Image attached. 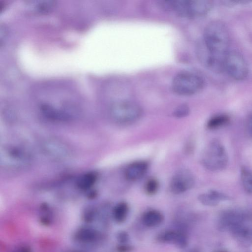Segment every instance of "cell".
<instances>
[{
	"instance_id": "1",
	"label": "cell",
	"mask_w": 252,
	"mask_h": 252,
	"mask_svg": "<svg viewBox=\"0 0 252 252\" xmlns=\"http://www.w3.org/2000/svg\"><path fill=\"white\" fill-rule=\"evenodd\" d=\"M230 35L226 26L215 20L209 23L204 32L203 52L199 56L204 64L216 72L224 71V62L229 52Z\"/></svg>"
},
{
	"instance_id": "32",
	"label": "cell",
	"mask_w": 252,
	"mask_h": 252,
	"mask_svg": "<svg viewBox=\"0 0 252 252\" xmlns=\"http://www.w3.org/2000/svg\"></svg>"
},
{
	"instance_id": "2",
	"label": "cell",
	"mask_w": 252,
	"mask_h": 252,
	"mask_svg": "<svg viewBox=\"0 0 252 252\" xmlns=\"http://www.w3.org/2000/svg\"><path fill=\"white\" fill-rule=\"evenodd\" d=\"M32 160V156L30 152L19 146L6 145L0 149V166L5 169H25L31 164Z\"/></svg>"
},
{
	"instance_id": "15",
	"label": "cell",
	"mask_w": 252,
	"mask_h": 252,
	"mask_svg": "<svg viewBox=\"0 0 252 252\" xmlns=\"http://www.w3.org/2000/svg\"><path fill=\"white\" fill-rule=\"evenodd\" d=\"M229 199L227 195L212 190L199 195L198 200L203 205L209 206L217 205L220 202Z\"/></svg>"
},
{
	"instance_id": "28",
	"label": "cell",
	"mask_w": 252,
	"mask_h": 252,
	"mask_svg": "<svg viewBox=\"0 0 252 252\" xmlns=\"http://www.w3.org/2000/svg\"><path fill=\"white\" fill-rule=\"evenodd\" d=\"M131 247L129 246L122 245L120 246L118 248L119 252H128L131 250Z\"/></svg>"
},
{
	"instance_id": "16",
	"label": "cell",
	"mask_w": 252,
	"mask_h": 252,
	"mask_svg": "<svg viewBox=\"0 0 252 252\" xmlns=\"http://www.w3.org/2000/svg\"><path fill=\"white\" fill-rule=\"evenodd\" d=\"M163 216L158 211L149 210L145 212L142 217V221L144 225L148 227H154L159 225L163 221Z\"/></svg>"
},
{
	"instance_id": "4",
	"label": "cell",
	"mask_w": 252,
	"mask_h": 252,
	"mask_svg": "<svg viewBox=\"0 0 252 252\" xmlns=\"http://www.w3.org/2000/svg\"><path fill=\"white\" fill-rule=\"evenodd\" d=\"M204 85V80L199 75L189 71H182L174 77L172 87L175 93L189 95L199 92Z\"/></svg>"
},
{
	"instance_id": "20",
	"label": "cell",
	"mask_w": 252,
	"mask_h": 252,
	"mask_svg": "<svg viewBox=\"0 0 252 252\" xmlns=\"http://www.w3.org/2000/svg\"><path fill=\"white\" fill-rule=\"evenodd\" d=\"M229 118L225 115H218L212 117L208 121L207 127L209 129H216L228 123Z\"/></svg>"
},
{
	"instance_id": "11",
	"label": "cell",
	"mask_w": 252,
	"mask_h": 252,
	"mask_svg": "<svg viewBox=\"0 0 252 252\" xmlns=\"http://www.w3.org/2000/svg\"><path fill=\"white\" fill-rule=\"evenodd\" d=\"M160 241L173 244L179 248H185L188 244L187 235L181 231L168 230L164 232L159 237Z\"/></svg>"
},
{
	"instance_id": "23",
	"label": "cell",
	"mask_w": 252,
	"mask_h": 252,
	"mask_svg": "<svg viewBox=\"0 0 252 252\" xmlns=\"http://www.w3.org/2000/svg\"><path fill=\"white\" fill-rule=\"evenodd\" d=\"M97 212L95 208L91 207L86 209L83 213V219L87 222L94 221L96 216Z\"/></svg>"
},
{
	"instance_id": "29",
	"label": "cell",
	"mask_w": 252,
	"mask_h": 252,
	"mask_svg": "<svg viewBox=\"0 0 252 252\" xmlns=\"http://www.w3.org/2000/svg\"><path fill=\"white\" fill-rule=\"evenodd\" d=\"M13 252H31V249L27 246H23L15 250Z\"/></svg>"
},
{
	"instance_id": "19",
	"label": "cell",
	"mask_w": 252,
	"mask_h": 252,
	"mask_svg": "<svg viewBox=\"0 0 252 252\" xmlns=\"http://www.w3.org/2000/svg\"><path fill=\"white\" fill-rule=\"evenodd\" d=\"M29 2L33 10L38 12L44 13L50 10L54 6L56 2L52 0H40L30 1Z\"/></svg>"
},
{
	"instance_id": "3",
	"label": "cell",
	"mask_w": 252,
	"mask_h": 252,
	"mask_svg": "<svg viewBox=\"0 0 252 252\" xmlns=\"http://www.w3.org/2000/svg\"><path fill=\"white\" fill-rule=\"evenodd\" d=\"M212 6V1L208 0H167L166 9L180 16L196 17L207 14Z\"/></svg>"
},
{
	"instance_id": "12",
	"label": "cell",
	"mask_w": 252,
	"mask_h": 252,
	"mask_svg": "<svg viewBox=\"0 0 252 252\" xmlns=\"http://www.w3.org/2000/svg\"><path fill=\"white\" fill-rule=\"evenodd\" d=\"M148 167V163L145 161L141 160L132 162L126 168L125 176L129 181H137L145 175Z\"/></svg>"
},
{
	"instance_id": "5",
	"label": "cell",
	"mask_w": 252,
	"mask_h": 252,
	"mask_svg": "<svg viewBox=\"0 0 252 252\" xmlns=\"http://www.w3.org/2000/svg\"><path fill=\"white\" fill-rule=\"evenodd\" d=\"M228 157L225 148L217 140H212L206 148L201 158L203 165L211 171H220L227 165Z\"/></svg>"
},
{
	"instance_id": "25",
	"label": "cell",
	"mask_w": 252,
	"mask_h": 252,
	"mask_svg": "<svg viewBox=\"0 0 252 252\" xmlns=\"http://www.w3.org/2000/svg\"><path fill=\"white\" fill-rule=\"evenodd\" d=\"M118 241L122 244H124L128 240V235L125 231L119 232L117 235Z\"/></svg>"
},
{
	"instance_id": "26",
	"label": "cell",
	"mask_w": 252,
	"mask_h": 252,
	"mask_svg": "<svg viewBox=\"0 0 252 252\" xmlns=\"http://www.w3.org/2000/svg\"><path fill=\"white\" fill-rule=\"evenodd\" d=\"M7 34V30L4 25L0 26V44L1 45Z\"/></svg>"
},
{
	"instance_id": "22",
	"label": "cell",
	"mask_w": 252,
	"mask_h": 252,
	"mask_svg": "<svg viewBox=\"0 0 252 252\" xmlns=\"http://www.w3.org/2000/svg\"><path fill=\"white\" fill-rule=\"evenodd\" d=\"M159 188V184L157 179L151 178L149 179L145 185V190L148 195H152L156 193Z\"/></svg>"
},
{
	"instance_id": "7",
	"label": "cell",
	"mask_w": 252,
	"mask_h": 252,
	"mask_svg": "<svg viewBox=\"0 0 252 252\" xmlns=\"http://www.w3.org/2000/svg\"><path fill=\"white\" fill-rule=\"evenodd\" d=\"M224 71L232 78L241 80L248 76L249 67L246 60L240 53L230 50L224 60Z\"/></svg>"
},
{
	"instance_id": "6",
	"label": "cell",
	"mask_w": 252,
	"mask_h": 252,
	"mask_svg": "<svg viewBox=\"0 0 252 252\" xmlns=\"http://www.w3.org/2000/svg\"><path fill=\"white\" fill-rule=\"evenodd\" d=\"M112 119L121 124L134 123L140 117L142 110L136 103L127 100H122L113 103L110 109Z\"/></svg>"
},
{
	"instance_id": "24",
	"label": "cell",
	"mask_w": 252,
	"mask_h": 252,
	"mask_svg": "<svg viewBox=\"0 0 252 252\" xmlns=\"http://www.w3.org/2000/svg\"><path fill=\"white\" fill-rule=\"evenodd\" d=\"M189 107L185 104L179 106L174 111L173 115L177 118H183L189 115Z\"/></svg>"
},
{
	"instance_id": "14",
	"label": "cell",
	"mask_w": 252,
	"mask_h": 252,
	"mask_svg": "<svg viewBox=\"0 0 252 252\" xmlns=\"http://www.w3.org/2000/svg\"><path fill=\"white\" fill-rule=\"evenodd\" d=\"M40 110L42 114L50 120L65 121L70 119V116L67 112L47 104H42L40 106Z\"/></svg>"
},
{
	"instance_id": "8",
	"label": "cell",
	"mask_w": 252,
	"mask_h": 252,
	"mask_svg": "<svg viewBox=\"0 0 252 252\" xmlns=\"http://www.w3.org/2000/svg\"><path fill=\"white\" fill-rule=\"evenodd\" d=\"M40 149L48 158L58 161L68 159L72 153L66 143L55 138H47L42 140Z\"/></svg>"
},
{
	"instance_id": "21",
	"label": "cell",
	"mask_w": 252,
	"mask_h": 252,
	"mask_svg": "<svg viewBox=\"0 0 252 252\" xmlns=\"http://www.w3.org/2000/svg\"><path fill=\"white\" fill-rule=\"evenodd\" d=\"M241 179L243 187L249 193H252V172L243 168L241 172Z\"/></svg>"
},
{
	"instance_id": "17",
	"label": "cell",
	"mask_w": 252,
	"mask_h": 252,
	"mask_svg": "<svg viewBox=\"0 0 252 252\" xmlns=\"http://www.w3.org/2000/svg\"><path fill=\"white\" fill-rule=\"evenodd\" d=\"M97 180V174L88 172L80 176L76 182V186L81 190L86 191L92 188Z\"/></svg>"
},
{
	"instance_id": "13",
	"label": "cell",
	"mask_w": 252,
	"mask_h": 252,
	"mask_svg": "<svg viewBox=\"0 0 252 252\" xmlns=\"http://www.w3.org/2000/svg\"><path fill=\"white\" fill-rule=\"evenodd\" d=\"M74 237L79 243L93 244L99 240L100 235L98 231L92 227L83 226L75 231Z\"/></svg>"
},
{
	"instance_id": "31",
	"label": "cell",
	"mask_w": 252,
	"mask_h": 252,
	"mask_svg": "<svg viewBox=\"0 0 252 252\" xmlns=\"http://www.w3.org/2000/svg\"><path fill=\"white\" fill-rule=\"evenodd\" d=\"M79 252L74 251V252Z\"/></svg>"
},
{
	"instance_id": "30",
	"label": "cell",
	"mask_w": 252,
	"mask_h": 252,
	"mask_svg": "<svg viewBox=\"0 0 252 252\" xmlns=\"http://www.w3.org/2000/svg\"><path fill=\"white\" fill-rule=\"evenodd\" d=\"M186 252H199V251L197 249H190V250L186 251Z\"/></svg>"
},
{
	"instance_id": "18",
	"label": "cell",
	"mask_w": 252,
	"mask_h": 252,
	"mask_svg": "<svg viewBox=\"0 0 252 252\" xmlns=\"http://www.w3.org/2000/svg\"><path fill=\"white\" fill-rule=\"evenodd\" d=\"M129 208L125 202L118 203L112 210V216L114 220L119 223L125 221L128 213Z\"/></svg>"
},
{
	"instance_id": "10",
	"label": "cell",
	"mask_w": 252,
	"mask_h": 252,
	"mask_svg": "<svg viewBox=\"0 0 252 252\" xmlns=\"http://www.w3.org/2000/svg\"><path fill=\"white\" fill-rule=\"evenodd\" d=\"M194 183V177L190 171L181 169L173 176L170 184V190L174 194H181L190 189Z\"/></svg>"
},
{
	"instance_id": "27",
	"label": "cell",
	"mask_w": 252,
	"mask_h": 252,
	"mask_svg": "<svg viewBox=\"0 0 252 252\" xmlns=\"http://www.w3.org/2000/svg\"><path fill=\"white\" fill-rule=\"evenodd\" d=\"M247 128L249 134L252 137V114H251L247 122Z\"/></svg>"
},
{
	"instance_id": "9",
	"label": "cell",
	"mask_w": 252,
	"mask_h": 252,
	"mask_svg": "<svg viewBox=\"0 0 252 252\" xmlns=\"http://www.w3.org/2000/svg\"><path fill=\"white\" fill-rule=\"evenodd\" d=\"M252 216V211L237 209L224 211L219 216L218 227L222 231L229 232L235 225Z\"/></svg>"
}]
</instances>
